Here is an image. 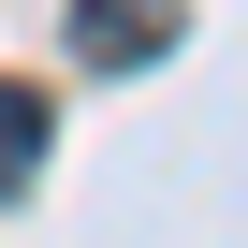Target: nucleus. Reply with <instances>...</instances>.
Wrapping results in <instances>:
<instances>
[{
    "label": "nucleus",
    "instance_id": "nucleus-1",
    "mask_svg": "<svg viewBox=\"0 0 248 248\" xmlns=\"http://www.w3.org/2000/svg\"><path fill=\"white\" fill-rule=\"evenodd\" d=\"M190 44V0H73V59L88 73H146Z\"/></svg>",
    "mask_w": 248,
    "mask_h": 248
},
{
    "label": "nucleus",
    "instance_id": "nucleus-2",
    "mask_svg": "<svg viewBox=\"0 0 248 248\" xmlns=\"http://www.w3.org/2000/svg\"><path fill=\"white\" fill-rule=\"evenodd\" d=\"M44 132H59V117H44V88H15V73H0V204L44 175Z\"/></svg>",
    "mask_w": 248,
    "mask_h": 248
}]
</instances>
